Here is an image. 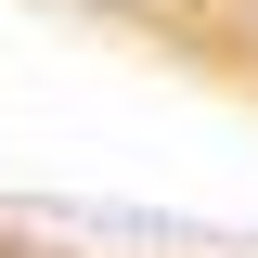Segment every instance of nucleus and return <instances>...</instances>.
Returning a JSON list of instances; mask_svg holds the SVG:
<instances>
[{"label": "nucleus", "mask_w": 258, "mask_h": 258, "mask_svg": "<svg viewBox=\"0 0 258 258\" xmlns=\"http://www.w3.org/2000/svg\"><path fill=\"white\" fill-rule=\"evenodd\" d=\"M220 26H232V52L258 64V0H220Z\"/></svg>", "instance_id": "nucleus-1"}]
</instances>
